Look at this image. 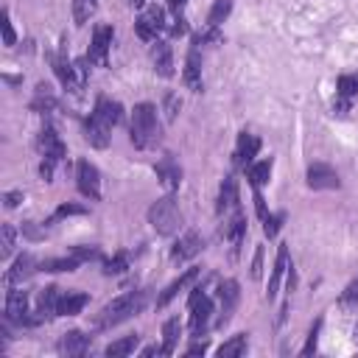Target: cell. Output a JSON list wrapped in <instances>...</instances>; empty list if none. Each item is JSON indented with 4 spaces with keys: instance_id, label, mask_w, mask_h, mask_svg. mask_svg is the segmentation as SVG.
I'll list each match as a JSON object with an SVG mask.
<instances>
[{
    "instance_id": "cell-19",
    "label": "cell",
    "mask_w": 358,
    "mask_h": 358,
    "mask_svg": "<svg viewBox=\"0 0 358 358\" xmlns=\"http://www.w3.org/2000/svg\"><path fill=\"white\" fill-rule=\"evenodd\" d=\"M92 347V336L84 330H67L59 341H56V352L59 355H84Z\"/></svg>"
},
{
    "instance_id": "cell-29",
    "label": "cell",
    "mask_w": 358,
    "mask_h": 358,
    "mask_svg": "<svg viewBox=\"0 0 358 358\" xmlns=\"http://www.w3.org/2000/svg\"><path fill=\"white\" fill-rule=\"evenodd\" d=\"M271 168H274V159H271V157H266V159L252 162L243 173H246V179H249V185H252V187H263V185L271 179Z\"/></svg>"
},
{
    "instance_id": "cell-54",
    "label": "cell",
    "mask_w": 358,
    "mask_h": 358,
    "mask_svg": "<svg viewBox=\"0 0 358 358\" xmlns=\"http://www.w3.org/2000/svg\"><path fill=\"white\" fill-rule=\"evenodd\" d=\"M143 355H165V352H162V344H159V347H157V344H151V347H145V350H143Z\"/></svg>"
},
{
    "instance_id": "cell-24",
    "label": "cell",
    "mask_w": 358,
    "mask_h": 358,
    "mask_svg": "<svg viewBox=\"0 0 358 358\" xmlns=\"http://www.w3.org/2000/svg\"><path fill=\"white\" fill-rule=\"evenodd\" d=\"M221 235L229 241V249H232V257H235V255H238V249H241V243H243V238H246V215L241 213V207H238V210H235V215L224 224Z\"/></svg>"
},
{
    "instance_id": "cell-49",
    "label": "cell",
    "mask_w": 358,
    "mask_h": 358,
    "mask_svg": "<svg viewBox=\"0 0 358 358\" xmlns=\"http://www.w3.org/2000/svg\"><path fill=\"white\" fill-rule=\"evenodd\" d=\"M87 64H90V59H87V56L76 62V76H78V84H81V87L87 84V73H90V67H87Z\"/></svg>"
},
{
    "instance_id": "cell-18",
    "label": "cell",
    "mask_w": 358,
    "mask_h": 358,
    "mask_svg": "<svg viewBox=\"0 0 358 358\" xmlns=\"http://www.w3.org/2000/svg\"><path fill=\"white\" fill-rule=\"evenodd\" d=\"M257 151H260V137H255V134H249V131H241V134H238L235 154H232L235 168H243V171H246V168L255 162Z\"/></svg>"
},
{
    "instance_id": "cell-46",
    "label": "cell",
    "mask_w": 358,
    "mask_h": 358,
    "mask_svg": "<svg viewBox=\"0 0 358 358\" xmlns=\"http://www.w3.org/2000/svg\"><path fill=\"white\" fill-rule=\"evenodd\" d=\"M22 235H25L28 241H42V238H45V224L36 227L34 221H22Z\"/></svg>"
},
{
    "instance_id": "cell-51",
    "label": "cell",
    "mask_w": 358,
    "mask_h": 358,
    "mask_svg": "<svg viewBox=\"0 0 358 358\" xmlns=\"http://www.w3.org/2000/svg\"><path fill=\"white\" fill-rule=\"evenodd\" d=\"M260 266H263V249L257 246V252H255V260H252V277H255V280H260Z\"/></svg>"
},
{
    "instance_id": "cell-35",
    "label": "cell",
    "mask_w": 358,
    "mask_h": 358,
    "mask_svg": "<svg viewBox=\"0 0 358 358\" xmlns=\"http://www.w3.org/2000/svg\"><path fill=\"white\" fill-rule=\"evenodd\" d=\"M232 11V0H213L210 14H207V28H218Z\"/></svg>"
},
{
    "instance_id": "cell-55",
    "label": "cell",
    "mask_w": 358,
    "mask_h": 358,
    "mask_svg": "<svg viewBox=\"0 0 358 358\" xmlns=\"http://www.w3.org/2000/svg\"><path fill=\"white\" fill-rule=\"evenodd\" d=\"M129 3H131V6H137V8H140V6H143V3H145V0H129Z\"/></svg>"
},
{
    "instance_id": "cell-1",
    "label": "cell",
    "mask_w": 358,
    "mask_h": 358,
    "mask_svg": "<svg viewBox=\"0 0 358 358\" xmlns=\"http://www.w3.org/2000/svg\"><path fill=\"white\" fill-rule=\"evenodd\" d=\"M145 302H148V291H143V288L126 291V294L115 296L112 302H106V305L95 313L92 324H95V330H109V327H115V324H120V322L137 316V313L145 308Z\"/></svg>"
},
{
    "instance_id": "cell-28",
    "label": "cell",
    "mask_w": 358,
    "mask_h": 358,
    "mask_svg": "<svg viewBox=\"0 0 358 358\" xmlns=\"http://www.w3.org/2000/svg\"><path fill=\"white\" fill-rule=\"evenodd\" d=\"M90 296L84 291H64L59 299V316H78L87 308Z\"/></svg>"
},
{
    "instance_id": "cell-2",
    "label": "cell",
    "mask_w": 358,
    "mask_h": 358,
    "mask_svg": "<svg viewBox=\"0 0 358 358\" xmlns=\"http://www.w3.org/2000/svg\"><path fill=\"white\" fill-rule=\"evenodd\" d=\"M129 140L134 148L145 151L159 140V117H157V106L143 101L131 109V126H129Z\"/></svg>"
},
{
    "instance_id": "cell-6",
    "label": "cell",
    "mask_w": 358,
    "mask_h": 358,
    "mask_svg": "<svg viewBox=\"0 0 358 358\" xmlns=\"http://www.w3.org/2000/svg\"><path fill=\"white\" fill-rule=\"evenodd\" d=\"M238 299H241L238 280H221L218 282V316H215V327H227L232 322V313L238 308Z\"/></svg>"
},
{
    "instance_id": "cell-40",
    "label": "cell",
    "mask_w": 358,
    "mask_h": 358,
    "mask_svg": "<svg viewBox=\"0 0 358 358\" xmlns=\"http://www.w3.org/2000/svg\"><path fill=\"white\" fill-rule=\"evenodd\" d=\"M0 28H3V45H6V48H14L17 34H14V25H11V14H8V8H3V11H0Z\"/></svg>"
},
{
    "instance_id": "cell-33",
    "label": "cell",
    "mask_w": 358,
    "mask_h": 358,
    "mask_svg": "<svg viewBox=\"0 0 358 358\" xmlns=\"http://www.w3.org/2000/svg\"><path fill=\"white\" fill-rule=\"evenodd\" d=\"M137 341H140V336H137V333L123 336V338H117V341L106 344L103 355H106V358H123V355H131V352L137 350Z\"/></svg>"
},
{
    "instance_id": "cell-23",
    "label": "cell",
    "mask_w": 358,
    "mask_h": 358,
    "mask_svg": "<svg viewBox=\"0 0 358 358\" xmlns=\"http://www.w3.org/2000/svg\"><path fill=\"white\" fill-rule=\"evenodd\" d=\"M229 210H238V179L232 173L224 176L221 187H218V199H215V213L227 215Z\"/></svg>"
},
{
    "instance_id": "cell-22",
    "label": "cell",
    "mask_w": 358,
    "mask_h": 358,
    "mask_svg": "<svg viewBox=\"0 0 358 358\" xmlns=\"http://www.w3.org/2000/svg\"><path fill=\"white\" fill-rule=\"evenodd\" d=\"M151 62H154L157 76H162V78H171L173 76V50H171V45L165 39H154V45H151Z\"/></svg>"
},
{
    "instance_id": "cell-13",
    "label": "cell",
    "mask_w": 358,
    "mask_h": 358,
    "mask_svg": "<svg viewBox=\"0 0 358 358\" xmlns=\"http://www.w3.org/2000/svg\"><path fill=\"white\" fill-rule=\"evenodd\" d=\"M62 294H64V291H62L59 285H45V288H39L36 305H34V313H36L39 322H50V319L59 316V299H62Z\"/></svg>"
},
{
    "instance_id": "cell-9",
    "label": "cell",
    "mask_w": 358,
    "mask_h": 358,
    "mask_svg": "<svg viewBox=\"0 0 358 358\" xmlns=\"http://www.w3.org/2000/svg\"><path fill=\"white\" fill-rule=\"evenodd\" d=\"M36 148H39L42 157H48V159H53V162H62V159L67 157V145L62 143V137H59V131H56V126H53L50 120H45V126L39 129V134H36Z\"/></svg>"
},
{
    "instance_id": "cell-50",
    "label": "cell",
    "mask_w": 358,
    "mask_h": 358,
    "mask_svg": "<svg viewBox=\"0 0 358 358\" xmlns=\"http://www.w3.org/2000/svg\"><path fill=\"white\" fill-rule=\"evenodd\" d=\"M187 34V22H185V17L179 14L176 20H173V25H171V36H185Z\"/></svg>"
},
{
    "instance_id": "cell-14",
    "label": "cell",
    "mask_w": 358,
    "mask_h": 358,
    "mask_svg": "<svg viewBox=\"0 0 358 358\" xmlns=\"http://www.w3.org/2000/svg\"><path fill=\"white\" fill-rule=\"evenodd\" d=\"M210 322H213V299L207 294H201L190 305V336L193 338H201L210 330Z\"/></svg>"
},
{
    "instance_id": "cell-43",
    "label": "cell",
    "mask_w": 358,
    "mask_h": 358,
    "mask_svg": "<svg viewBox=\"0 0 358 358\" xmlns=\"http://www.w3.org/2000/svg\"><path fill=\"white\" fill-rule=\"evenodd\" d=\"M338 305H344V308H350V305H358V277L341 291V296H338Z\"/></svg>"
},
{
    "instance_id": "cell-32",
    "label": "cell",
    "mask_w": 358,
    "mask_h": 358,
    "mask_svg": "<svg viewBox=\"0 0 358 358\" xmlns=\"http://www.w3.org/2000/svg\"><path fill=\"white\" fill-rule=\"evenodd\" d=\"M81 266V260L70 252V255H64V257H45V260H39V271H50V274H56V271H76Z\"/></svg>"
},
{
    "instance_id": "cell-3",
    "label": "cell",
    "mask_w": 358,
    "mask_h": 358,
    "mask_svg": "<svg viewBox=\"0 0 358 358\" xmlns=\"http://www.w3.org/2000/svg\"><path fill=\"white\" fill-rule=\"evenodd\" d=\"M182 221H185V218H182V210H179L173 193L157 199V201L148 207V224L154 227L157 235H165V238L176 235V232L182 229Z\"/></svg>"
},
{
    "instance_id": "cell-4",
    "label": "cell",
    "mask_w": 358,
    "mask_h": 358,
    "mask_svg": "<svg viewBox=\"0 0 358 358\" xmlns=\"http://www.w3.org/2000/svg\"><path fill=\"white\" fill-rule=\"evenodd\" d=\"M6 322L8 324H22V327L42 324L36 319V313L28 310V291H22L17 285H8V291H6Z\"/></svg>"
},
{
    "instance_id": "cell-36",
    "label": "cell",
    "mask_w": 358,
    "mask_h": 358,
    "mask_svg": "<svg viewBox=\"0 0 358 358\" xmlns=\"http://www.w3.org/2000/svg\"><path fill=\"white\" fill-rule=\"evenodd\" d=\"M126 268H129V252H126V249H120V252H115L109 260H103V274H106V277L123 274Z\"/></svg>"
},
{
    "instance_id": "cell-41",
    "label": "cell",
    "mask_w": 358,
    "mask_h": 358,
    "mask_svg": "<svg viewBox=\"0 0 358 358\" xmlns=\"http://www.w3.org/2000/svg\"><path fill=\"white\" fill-rule=\"evenodd\" d=\"M282 221H285V213H268V215L263 218V232H266V238H277Z\"/></svg>"
},
{
    "instance_id": "cell-37",
    "label": "cell",
    "mask_w": 358,
    "mask_h": 358,
    "mask_svg": "<svg viewBox=\"0 0 358 358\" xmlns=\"http://www.w3.org/2000/svg\"><path fill=\"white\" fill-rule=\"evenodd\" d=\"M98 8V0H73V20L76 25H84Z\"/></svg>"
},
{
    "instance_id": "cell-39",
    "label": "cell",
    "mask_w": 358,
    "mask_h": 358,
    "mask_svg": "<svg viewBox=\"0 0 358 358\" xmlns=\"http://www.w3.org/2000/svg\"><path fill=\"white\" fill-rule=\"evenodd\" d=\"M67 215H87V207H81V204H73V201H67V204H59V207L53 210V215L45 221V227H50V224H56L59 218H67Z\"/></svg>"
},
{
    "instance_id": "cell-27",
    "label": "cell",
    "mask_w": 358,
    "mask_h": 358,
    "mask_svg": "<svg viewBox=\"0 0 358 358\" xmlns=\"http://www.w3.org/2000/svg\"><path fill=\"white\" fill-rule=\"evenodd\" d=\"M59 109V101L53 95V90L48 84H36L34 90V98H31V112H39V115H50Z\"/></svg>"
},
{
    "instance_id": "cell-48",
    "label": "cell",
    "mask_w": 358,
    "mask_h": 358,
    "mask_svg": "<svg viewBox=\"0 0 358 358\" xmlns=\"http://www.w3.org/2000/svg\"><path fill=\"white\" fill-rule=\"evenodd\" d=\"M53 168H56V162L48 159V157H42V162H39V176H42L45 182H53Z\"/></svg>"
},
{
    "instance_id": "cell-5",
    "label": "cell",
    "mask_w": 358,
    "mask_h": 358,
    "mask_svg": "<svg viewBox=\"0 0 358 358\" xmlns=\"http://www.w3.org/2000/svg\"><path fill=\"white\" fill-rule=\"evenodd\" d=\"M48 59H50V67H53V73H56V78L62 81V87L67 90V92H73V95H81V84H78V76H76V62H70L67 59V48L62 45L59 50H53V53H48Z\"/></svg>"
},
{
    "instance_id": "cell-11",
    "label": "cell",
    "mask_w": 358,
    "mask_h": 358,
    "mask_svg": "<svg viewBox=\"0 0 358 358\" xmlns=\"http://www.w3.org/2000/svg\"><path fill=\"white\" fill-rule=\"evenodd\" d=\"M182 81L190 92H201L204 90V81H201V42L193 36V45L187 50V59H185V73H182Z\"/></svg>"
},
{
    "instance_id": "cell-30",
    "label": "cell",
    "mask_w": 358,
    "mask_h": 358,
    "mask_svg": "<svg viewBox=\"0 0 358 358\" xmlns=\"http://www.w3.org/2000/svg\"><path fill=\"white\" fill-rule=\"evenodd\" d=\"M246 350H249V333H235L215 352H218V358H241V355H246Z\"/></svg>"
},
{
    "instance_id": "cell-26",
    "label": "cell",
    "mask_w": 358,
    "mask_h": 358,
    "mask_svg": "<svg viewBox=\"0 0 358 358\" xmlns=\"http://www.w3.org/2000/svg\"><path fill=\"white\" fill-rule=\"evenodd\" d=\"M288 271V243H280L277 246V257H274V266H271V277H268V288H266V296L268 302L277 296V288H280V280L282 274Z\"/></svg>"
},
{
    "instance_id": "cell-17",
    "label": "cell",
    "mask_w": 358,
    "mask_h": 358,
    "mask_svg": "<svg viewBox=\"0 0 358 358\" xmlns=\"http://www.w3.org/2000/svg\"><path fill=\"white\" fill-rule=\"evenodd\" d=\"M34 271H39V260H36L31 252H22L20 257H14L11 268L3 274V282H6V285H20V282L28 280Z\"/></svg>"
},
{
    "instance_id": "cell-20",
    "label": "cell",
    "mask_w": 358,
    "mask_h": 358,
    "mask_svg": "<svg viewBox=\"0 0 358 358\" xmlns=\"http://www.w3.org/2000/svg\"><path fill=\"white\" fill-rule=\"evenodd\" d=\"M154 173H157V179L162 182V187H165L168 193L179 190V185H182V168H179V162H176L171 154L162 157V159L154 165Z\"/></svg>"
},
{
    "instance_id": "cell-15",
    "label": "cell",
    "mask_w": 358,
    "mask_h": 358,
    "mask_svg": "<svg viewBox=\"0 0 358 358\" xmlns=\"http://www.w3.org/2000/svg\"><path fill=\"white\" fill-rule=\"evenodd\" d=\"M199 274H201V268H199V266L185 268L173 282H168V285L162 288V294L157 296V308H159V310H162V308H168V305H171V299H176V296H179V291H185L187 285H193V282L199 280Z\"/></svg>"
},
{
    "instance_id": "cell-42",
    "label": "cell",
    "mask_w": 358,
    "mask_h": 358,
    "mask_svg": "<svg viewBox=\"0 0 358 358\" xmlns=\"http://www.w3.org/2000/svg\"><path fill=\"white\" fill-rule=\"evenodd\" d=\"M81 263H90V260H103V255H101V249L98 246H73L70 249Z\"/></svg>"
},
{
    "instance_id": "cell-52",
    "label": "cell",
    "mask_w": 358,
    "mask_h": 358,
    "mask_svg": "<svg viewBox=\"0 0 358 358\" xmlns=\"http://www.w3.org/2000/svg\"><path fill=\"white\" fill-rule=\"evenodd\" d=\"M201 352H207V341H193L187 347V355H201Z\"/></svg>"
},
{
    "instance_id": "cell-21",
    "label": "cell",
    "mask_w": 358,
    "mask_h": 358,
    "mask_svg": "<svg viewBox=\"0 0 358 358\" xmlns=\"http://www.w3.org/2000/svg\"><path fill=\"white\" fill-rule=\"evenodd\" d=\"M109 131H112V126H106L95 112H90V117H84V140L92 148H106L109 145Z\"/></svg>"
},
{
    "instance_id": "cell-7",
    "label": "cell",
    "mask_w": 358,
    "mask_h": 358,
    "mask_svg": "<svg viewBox=\"0 0 358 358\" xmlns=\"http://www.w3.org/2000/svg\"><path fill=\"white\" fill-rule=\"evenodd\" d=\"M76 187L84 199L90 201H101V173L90 159H78L76 162Z\"/></svg>"
},
{
    "instance_id": "cell-53",
    "label": "cell",
    "mask_w": 358,
    "mask_h": 358,
    "mask_svg": "<svg viewBox=\"0 0 358 358\" xmlns=\"http://www.w3.org/2000/svg\"><path fill=\"white\" fill-rule=\"evenodd\" d=\"M185 3H187V0H168V8L179 17V14H182V8H185Z\"/></svg>"
},
{
    "instance_id": "cell-16",
    "label": "cell",
    "mask_w": 358,
    "mask_h": 358,
    "mask_svg": "<svg viewBox=\"0 0 358 358\" xmlns=\"http://www.w3.org/2000/svg\"><path fill=\"white\" fill-rule=\"evenodd\" d=\"M201 249H204V238H201L196 229H187V232L171 246V260H173V263H185V260L196 257Z\"/></svg>"
},
{
    "instance_id": "cell-10",
    "label": "cell",
    "mask_w": 358,
    "mask_h": 358,
    "mask_svg": "<svg viewBox=\"0 0 358 358\" xmlns=\"http://www.w3.org/2000/svg\"><path fill=\"white\" fill-rule=\"evenodd\" d=\"M162 28H165V8H162V6H148V8H143V14H140L137 22H134V31H137V36H140L143 42H154Z\"/></svg>"
},
{
    "instance_id": "cell-12",
    "label": "cell",
    "mask_w": 358,
    "mask_h": 358,
    "mask_svg": "<svg viewBox=\"0 0 358 358\" xmlns=\"http://www.w3.org/2000/svg\"><path fill=\"white\" fill-rule=\"evenodd\" d=\"M305 182H308L310 190H338V187H341L338 173H336L327 162H313V165H308Z\"/></svg>"
},
{
    "instance_id": "cell-45",
    "label": "cell",
    "mask_w": 358,
    "mask_h": 358,
    "mask_svg": "<svg viewBox=\"0 0 358 358\" xmlns=\"http://www.w3.org/2000/svg\"><path fill=\"white\" fill-rule=\"evenodd\" d=\"M319 330H322V319H316V322H313V327H310V333H308V341H305V347H302V355H313V352H316Z\"/></svg>"
},
{
    "instance_id": "cell-34",
    "label": "cell",
    "mask_w": 358,
    "mask_h": 358,
    "mask_svg": "<svg viewBox=\"0 0 358 358\" xmlns=\"http://www.w3.org/2000/svg\"><path fill=\"white\" fill-rule=\"evenodd\" d=\"M358 95V73H341L336 81V98L338 101H350Z\"/></svg>"
},
{
    "instance_id": "cell-44",
    "label": "cell",
    "mask_w": 358,
    "mask_h": 358,
    "mask_svg": "<svg viewBox=\"0 0 358 358\" xmlns=\"http://www.w3.org/2000/svg\"><path fill=\"white\" fill-rule=\"evenodd\" d=\"M162 106H165V117H168V120H173V117H176V112H179V106H182V101H179V95H176V92H165Z\"/></svg>"
},
{
    "instance_id": "cell-31",
    "label": "cell",
    "mask_w": 358,
    "mask_h": 358,
    "mask_svg": "<svg viewBox=\"0 0 358 358\" xmlns=\"http://www.w3.org/2000/svg\"><path fill=\"white\" fill-rule=\"evenodd\" d=\"M179 336H182V322L179 316H171L162 322V352L165 355H173L176 344H179Z\"/></svg>"
},
{
    "instance_id": "cell-25",
    "label": "cell",
    "mask_w": 358,
    "mask_h": 358,
    "mask_svg": "<svg viewBox=\"0 0 358 358\" xmlns=\"http://www.w3.org/2000/svg\"><path fill=\"white\" fill-rule=\"evenodd\" d=\"M92 112H95L106 126H112V129L123 123V106H120V101H112L109 95H98Z\"/></svg>"
},
{
    "instance_id": "cell-8",
    "label": "cell",
    "mask_w": 358,
    "mask_h": 358,
    "mask_svg": "<svg viewBox=\"0 0 358 358\" xmlns=\"http://www.w3.org/2000/svg\"><path fill=\"white\" fill-rule=\"evenodd\" d=\"M112 36H115V28H112V25H106V22L95 25V31H92V42H90V50H87L90 64H98V67H106V64H109Z\"/></svg>"
},
{
    "instance_id": "cell-38",
    "label": "cell",
    "mask_w": 358,
    "mask_h": 358,
    "mask_svg": "<svg viewBox=\"0 0 358 358\" xmlns=\"http://www.w3.org/2000/svg\"><path fill=\"white\" fill-rule=\"evenodd\" d=\"M0 235H3V243H0V257L8 260L14 255V246H17V229L11 224H3L0 227Z\"/></svg>"
},
{
    "instance_id": "cell-47",
    "label": "cell",
    "mask_w": 358,
    "mask_h": 358,
    "mask_svg": "<svg viewBox=\"0 0 358 358\" xmlns=\"http://www.w3.org/2000/svg\"><path fill=\"white\" fill-rule=\"evenodd\" d=\"M22 199H25V193H22V190H6V193H3V204H6L8 210H14Z\"/></svg>"
}]
</instances>
